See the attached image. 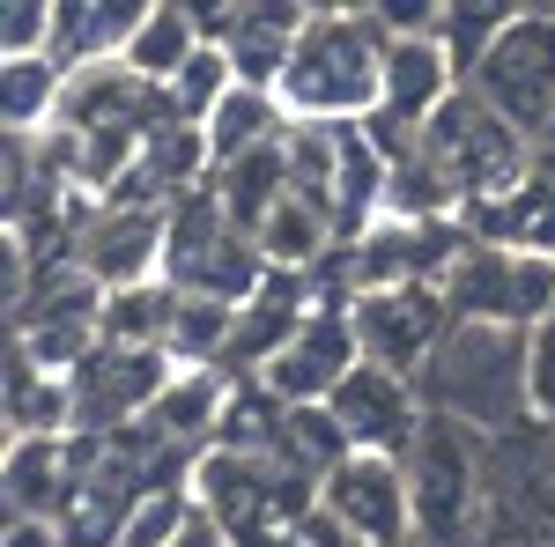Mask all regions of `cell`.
Returning a JSON list of instances; mask_svg holds the SVG:
<instances>
[{"label": "cell", "instance_id": "cell-11", "mask_svg": "<svg viewBox=\"0 0 555 547\" xmlns=\"http://www.w3.org/2000/svg\"><path fill=\"white\" fill-rule=\"evenodd\" d=\"M75 259L96 289H141V282H164V259H171V208H112L96 200V214L75 237Z\"/></svg>", "mask_w": 555, "mask_h": 547}, {"label": "cell", "instance_id": "cell-12", "mask_svg": "<svg viewBox=\"0 0 555 547\" xmlns=\"http://www.w3.org/2000/svg\"><path fill=\"white\" fill-rule=\"evenodd\" d=\"M356 363H363V348H356V326H348V303H319L297 326V340L259 370V385H267L282 407H326L348 385Z\"/></svg>", "mask_w": 555, "mask_h": 547}, {"label": "cell", "instance_id": "cell-18", "mask_svg": "<svg viewBox=\"0 0 555 547\" xmlns=\"http://www.w3.org/2000/svg\"><path fill=\"white\" fill-rule=\"evenodd\" d=\"M385 222H467V193L423 141L385 164Z\"/></svg>", "mask_w": 555, "mask_h": 547}, {"label": "cell", "instance_id": "cell-31", "mask_svg": "<svg viewBox=\"0 0 555 547\" xmlns=\"http://www.w3.org/2000/svg\"><path fill=\"white\" fill-rule=\"evenodd\" d=\"M541 148H555V133H548V141H541Z\"/></svg>", "mask_w": 555, "mask_h": 547}, {"label": "cell", "instance_id": "cell-20", "mask_svg": "<svg viewBox=\"0 0 555 547\" xmlns=\"http://www.w3.org/2000/svg\"><path fill=\"white\" fill-rule=\"evenodd\" d=\"M201 133H208L215 170H222V164H245V156H259V148H274V141L289 133V112H282L274 89H245L237 82L222 104H215V119Z\"/></svg>", "mask_w": 555, "mask_h": 547}, {"label": "cell", "instance_id": "cell-16", "mask_svg": "<svg viewBox=\"0 0 555 547\" xmlns=\"http://www.w3.org/2000/svg\"><path fill=\"white\" fill-rule=\"evenodd\" d=\"M230 385L237 378H222V370H178V378L164 385V400L149 407V429H156L171 452H185V459H208L215 437H222Z\"/></svg>", "mask_w": 555, "mask_h": 547}, {"label": "cell", "instance_id": "cell-22", "mask_svg": "<svg viewBox=\"0 0 555 547\" xmlns=\"http://www.w3.org/2000/svg\"><path fill=\"white\" fill-rule=\"evenodd\" d=\"M201 44H208V38H201V15H193V8H149L119 67H127L133 82H149V89H171L178 67H185Z\"/></svg>", "mask_w": 555, "mask_h": 547}, {"label": "cell", "instance_id": "cell-27", "mask_svg": "<svg viewBox=\"0 0 555 547\" xmlns=\"http://www.w3.org/2000/svg\"><path fill=\"white\" fill-rule=\"evenodd\" d=\"M52 52V8L44 0H8L0 8V60H44Z\"/></svg>", "mask_w": 555, "mask_h": 547}, {"label": "cell", "instance_id": "cell-1", "mask_svg": "<svg viewBox=\"0 0 555 547\" xmlns=\"http://www.w3.org/2000/svg\"><path fill=\"white\" fill-rule=\"evenodd\" d=\"M385 44L378 8H311L274 89L289 127H363L385 104Z\"/></svg>", "mask_w": 555, "mask_h": 547}, {"label": "cell", "instance_id": "cell-13", "mask_svg": "<svg viewBox=\"0 0 555 547\" xmlns=\"http://www.w3.org/2000/svg\"><path fill=\"white\" fill-rule=\"evenodd\" d=\"M326 415L341 421L348 452H385V459H408L415 452V437H423V392H415V378H392V370H378V363H356L348 370V385L326 400Z\"/></svg>", "mask_w": 555, "mask_h": 547}, {"label": "cell", "instance_id": "cell-19", "mask_svg": "<svg viewBox=\"0 0 555 547\" xmlns=\"http://www.w3.org/2000/svg\"><path fill=\"white\" fill-rule=\"evenodd\" d=\"M282 141H289V133H282ZM282 141H274V148H259V156H245V164H222L208 178V193L222 200V214H230L253 245H259V222L289 200V148H282Z\"/></svg>", "mask_w": 555, "mask_h": 547}, {"label": "cell", "instance_id": "cell-21", "mask_svg": "<svg viewBox=\"0 0 555 547\" xmlns=\"http://www.w3.org/2000/svg\"><path fill=\"white\" fill-rule=\"evenodd\" d=\"M8 437H75V378H52L8 348Z\"/></svg>", "mask_w": 555, "mask_h": 547}, {"label": "cell", "instance_id": "cell-10", "mask_svg": "<svg viewBox=\"0 0 555 547\" xmlns=\"http://www.w3.org/2000/svg\"><path fill=\"white\" fill-rule=\"evenodd\" d=\"M171 378H178V363L164 348H112V340H96L75 363V437H119L133 421H149V407L164 400Z\"/></svg>", "mask_w": 555, "mask_h": 547}, {"label": "cell", "instance_id": "cell-30", "mask_svg": "<svg viewBox=\"0 0 555 547\" xmlns=\"http://www.w3.org/2000/svg\"><path fill=\"white\" fill-rule=\"evenodd\" d=\"M0 547H67L60 541V525H30V518H8V541Z\"/></svg>", "mask_w": 555, "mask_h": 547}, {"label": "cell", "instance_id": "cell-28", "mask_svg": "<svg viewBox=\"0 0 555 547\" xmlns=\"http://www.w3.org/2000/svg\"><path fill=\"white\" fill-rule=\"evenodd\" d=\"M274 547H356V541H348V533L334 525V518H326V510H311V518H304V525H289V533H282Z\"/></svg>", "mask_w": 555, "mask_h": 547}, {"label": "cell", "instance_id": "cell-29", "mask_svg": "<svg viewBox=\"0 0 555 547\" xmlns=\"http://www.w3.org/2000/svg\"><path fill=\"white\" fill-rule=\"evenodd\" d=\"M171 547H237V541H230V533L215 525L208 510H201V496H193V518H185V533H178Z\"/></svg>", "mask_w": 555, "mask_h": 547}, {"label": "cell", "instance_id": "cell-24", "mask_svg": "<svg viewBox=\"0 0 555 547\" xmlns=\"http://www.w3.org/2000/svg\"><path fill=\"white\" fill-rule=\"evenodd\" d=\"M171 318H178V289L171 282L112 289L104 311H96V340H112V348H171Z\"/></svg>", "mask_w": 555, "mask_h": 547}, {"label": "cell", "instance_id": "cell-9", "mask_svg": "<svg viewBox=\"0 0 555 547\" xmlns=\"http://www.w3.org/2000/svg\"><path fill=\"white\" fill-rule=\"evenodd\" d=\"M319 510H326L356 547H408V541H415V489H408V459L348 452V459L319 481Z\"/></svg>", "mask_w": 555, "mask_h": 547}, {"label": "cell", "instance_id": "cell-8", "mask_svg": "<svg viewBox=\"0 0 555 547\" xmlns=\"http://www.w3.org/2000/svg\"><path fill=\"white\" fill-rule=\"evenodd\" d=\"M348 326H356L363 363H378V370H392V378H423L429 355L444 348V334H452L460 318H452L444 289L408 282V289H363L356 303H348Z\"/></svg>", "mask_w": 555, "mask_h": 547}, {"label": "cell", "instance_id": "cell-26", "mask_svg": "<svg viewBox=\"0 0 555 547\" xmlns=\"http://www.w3.org/2000/svg\"><path fill=\"white\" fill-rule=\"evenodd\" d=\"M230 89H237V67H230V52H222V44H201V52H193V60L178 67V82L164 89V96H171V112H178V119L208 127V119H215V104H222Z\"/></svg>", "mask_w": 555, "mask_h": 547}, {"label": "cell", "instance_id": "cell-2", "mask_svg": "<svg viewBox=\"0 0 555 547\" xmlns=\"http://www.w3.org/2000/svg\"><path fill=\"white\" fill-rule=\"evenodd\" d=\"M429 415L460 421L489 444H512L533 429V363H526V334L504 326H452L444 348L429 355V370L415 378Z\"/></svg>", "mask_w": 555, "mask_h": 547}, {"label": "cell", "instance_id": "cell-4", "mask_svg": "<svg viewBox=\"0 0 555 547\" xmlns=\"http://www.w3.org/2000/svg\"><path fill=\"white\" fill-rule=\"evenodd\" d=\"M423 148L452 170V185L467 193V222L489 214V208H504V200H518V185L533 178V156H541V148H533L512 119H496L474 89H460V96L423 127Z\"/></svg>", "mask_w": 555, "mask_h": 547}, {"label": "cell", "instance_id": "cell-6", "mask_svg": "<svg viewBox=\"0 0 555 547\" xmlns=\"http://www.w3.org/2000/svg\"><path fill=\"white\" fill-rule=\"evenodd\" d=\"M164 282L185 289V296L237 303V311L267 289V259H259V245L222 214V200H215L208 185L185 193V200H171V259H164Z\"/></svg>", "mask_w": 555, "mask_h": 547}, {"label": "cell", "instance_id": "cell-23", "mask_svg": "<svg viewBox=\"0 0 555 547\" xmlns=\"http://www.w3.org/2000/svg\"><path fill=\"white\" fill-rule=\"evenodd\" d=\"M334 245H341L334 222L319 208H304L297 193L259 222V259H267V274H319V266L334 259Z\"/></svg>", "mask_w": 555, "mask_h": 547}, {"label": "cell", "instance_id": "cell-14", "mask_svg": "<svg viewBox=\"0 0 555 547\" xmlns=\"http://www.w3.org/2000/svg\"><path fill=\"white\" fill-rule=\"evenodd\" d=\"M82 481V437H8V518L30 525H60V510Z\"/></svg>", "mask_w": 555, "mask_h": 547}, {"label": "cell", "instance_id": "cell-15", "mask_svg": "<svg viewBox=\"0 0 555 547\" xmlns=\"http://www.w3.org/2000/svg\"><path fill=\"white\" fill-rule=\"evenodd\" d=\"M460 67H452V52L437 38H392L385 44V119H400V127H429L452 96H460Z\"/></svg>", "mask_w": 555, "mask_h": 547}, {"label": "cell", "instance_id": "cell-17", "mask_svg": "<svg viewBox=\"0 0 555 547\" xmlns=\"http://www.w3.org/2000/svg\"><path fill=\"white\" fill-rule=\"evenodd\" d=\"M141 15H149L141 0H127V8H104V0L52 8V52H44V60H60L67 75H82V67H119L133 30H141Z\"/></svg>", "mask_w": 555, "mask_h": 547}, {"label": "cell", "instance_id": "cell-32", "mask_svg": "<svg viewBox=\"0 0 555 547\" xmlns=\"http://www.w3.org/2000/svg\"><path fill=\"white\" fill-rule=\"evenodd\" d=\"M408 547H423V541H408Z\"/></svg>", "mask_w": 555, "mask_h": 547}, {"label": "cell", "instance_id": "cell-25", "mask_svg": "<svg viewBox=\"0 0 555 547\" xmlns=\"http://www.w3.org/2000/svg\"><path fill=\"white\" fill-rule=\"evenodd\" d=\"M67 67L60 60H0V119L8 133H52L60 127Z\"/></svg>", "mask_w": 555, "mask_h": 547}, {"label": "cell", "instance_id": "cell-5", "mask_svg": "<svg viewBox=\"0 0 555 547\" xmlns=\"http://www.w3.org/2000/svg\"><path fill=\"white\" fill-rule=\"evenodd\" d=\"M444 303L460 326H504V334H533L555 318V252H526V245H489L474 237L460 266L444 274Z\"/></svg>", "mask_w": 555, "mask_h": 547}, {"label": "cell", "instance_id": "cell-7", "mask_svg": "<svg viewBox=\"0 0 555 547\" xmlns=\"http://www.w3.org/2000/svg\"><path fill=\"white\" fill-rule=\"evenodd\" d=\"M467 89L541 148L555 133V8H518L504 38L481 52Z\"/></svg>", "mask_w": 555, "mask_h": 547}, {"label": "cell", "instance_id": "cell-3", "mask_svg": "<svg viewBox=\"0 0 555 547\" xmlns=\"http://www.w3.org/2000/svg\"><path fill=\"white\" fill-rule=\"evenodd\" d=\"M408 489H415V541L474 547L489 510H496V444L460 429V421L429 415L415 452H408Z\"/></svg>", "mask_w": 555, "mask_h": 547}]
</instances>
